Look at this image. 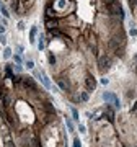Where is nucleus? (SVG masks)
Returning a JSON list of instances; mask_svg holds the SVG:
<instances>
[{
	"instance_id": "1",
	"label": "nucleus",
	"mask_w": 137,
	"mask_h": 147,
	"mask_svg": "<svg viewBox=\"0 0 137 147\" xmlns=\"http://www.w3.org/2000/svg\"><path fill=\"white\" fill-rule=\"evenodd\" d=\"M103 100L108 101V103H113V105H114V108H121L118 96L114 93H111V92H105V93H103Z\"/></svg>"
},
{
	"instance_id": "2",
	"label": "nucleus",
	"mask_w": 137,
	"mask_h": 147,
	"mask_svg": "<svg viewBox=\"0 0 137 147\" xmlns=\"http://www.w3.org/2000/svg\"><path fill=\"white\" fill-rule=\"evenodd\" d=\"M111 67V61H109V57L108 56H101L100 57V70L101 72H106V69H109Z\"/></svg>"
},
{
	"instance_id": "3",
	"label": "nucleus",
	"mask_w": 137,
	"mask_h": 147,
	"mask_svg": "<svg viewBox=\"0 0 137 147\" xmlns=\"http://www.w3.org/2000/svg\"><path fill=\"white\" fill-rule=\"evenodd\" d=\"M39 82L44 85V88H46V90L52 88V84H51V80H49V77L46 75V72H44V70H41V79H39Z\"/></svg>"
},
{
	"instance_id": "4",
	"label": "nucleus",
	"mask_w": 137,
	"mask_h": 147,
	"mask_svg": "<svg viewBox=\"0 0 137 147\" xmlns=\"http://www.w3.org/2000/svg\"><path fill=\"white\" fill-rule=\"evenodd\" d=\"M85 85H87V90H95V87H96V80L88 74V75H87V79H85Z\"/></svg>"
},
{
	"instance_id": "5",
	"label": "nucleus",
	"mask_w": 137,
	"mask_h": 147,
	"mask_svg": "<svg viewBox=\"0 0 137 147\" xmlns=\"http://www.w3.org/2000/svg\"><path fill=\"white\" fill-rule=\"evenodd\" d=\"M46 26H48V30H56V28H59V20L57 18H46Z\"/></svg>"
},
{
	"instance_id": "6",
	"label": "nucleus",
	"mask_w": 137,
	"mask_h": 147,
	"mask_svg": "<svg viewBox=\"0 0 137 147\" xmlns=\"http://www.w3.org/2000/svg\"><path fill=\"white\" fill-rule=\"evenodd\" d=\"M11 13H20V0H8Z\"/></svg>"
},
{
	"instance_id": "7",
	"label": "nucleus",
	"mask_w": 137,
	"mask_h": 147,
	"mask_svg": "<svg viewBox=\"0 0 137 147\" xmlns=\"http://www.w3.org/2000/svg\"><path fill=\"white\" fill-rule=\"evenodd\" d=\"M2 56H3V59H5V61H8V59H11V56H13V49H11L10 46H3V51H2Z\"/></svg>"
},
{
	"instance_id": "8",
	"label": "nucleus",
	"mask_w": 137,
	"mask_h": 147,
	"mask_svg": "<svg viewBox=\"0 0 137 147\" xmlns=\"http://www.w3.org/2000/svg\"><path fill=\"white\" fill-rule=\"evenodd\" d=\"M36 39H38V26H31V30H30V42L34 44Z\"/></svg>"
},
{
	"instance_id": "9",
	"label": "nucleus",
	"mask_w": 137,
	"mask_h": 147,
	"mask_svg": "<svg viewBox=\"0 0 137 147\" xmlns=\"http://www.w3.org/2000/svg\"><path fill=\"white\" fill-rule=\"evenodd\" d=\"M0 13H2V16H3V18L10 20L11 13H10V10H8V7H7L5 3H2V5H0Z\"/></svg>"
},
{
	"instance_id": "10",
	"label": "nucleus",
	"mask_w": 137,
	"mask_h": 147,
	"mask_svg": "<svg viewBox=\"0 0 137 147\" xmlns=\"http://www.w3.org/2000/svg\"><path fill=\"white\" fill-rule=\"evenodd\" d=\"M38 39H39L38 41V49L39 51H44L46 49V41H44L46 38H44V34H38Z\"/></svg>"
},
{
	"instance_id": "11",
	"label": "nucleus",
	"mask_w": 137,
	"mask_h": 147,
	"mask_svg": "<svg viewBox=\"0 0 137 147\" xmlns=\"http://www.w3.org/2000/svg\"><path fill=\"white\" fill-rule=\"evenodd\" d=\"M11 59H13V62L15 64H21L23 65V54H16V53H13V56H11Z\"/></svg>"
},
{
	"instance_id": "12",
	"label": "nucleus",
	"mask_w": 137,
	"mask_h": 147,
	"mask_svg": "<svg viewBox=\"0 0 137 147\" xmlns=\"http://www.w3.org/2000/svg\"><path fill=\"white\" fill-rule=\"evenodd\" d=\"M23 67L28 69V70H33V69H34V61H31V59L25 61V62H23Z\"/></svg>"
},
{
	"instance_id": "13",
	"label": "nucleus",
	"mask_w": 137,
	"mask_h": 147,
	"mask_svg": "<svg viewBox=\"0 0 137 147\" xmlns=\"http://www.w3.org/2000/svg\"><path fill=\"white\" fill-rule=\"evenodd\" d=\"M65 124H67V127H68V132H74L75 131V126H74V123H72L70 118H65Z\"/></svg>"
},
{
	"instance_id": "14",
	"label": "nucleus",
	"mask_w": 137,
	"mask_h": 147,
	"mask_svg": "<svg viewBox=\"0 0 137 147\" xmlns=\"http://www.w3.org/2000/svg\"><path fill=\"white\" fill-rule=\"evenodd\" d=\"M25 28H26V23H25V20H18V21H16V30H18V31H23Z\"/></svg>"
},
{
	"instance_id": "15",
	"label": "nucleus",
	"mask_w": 137,
	"mask_h": 147,
	"mask_svg": "<svg viewBox=\"0 0 137 147\" xmlns=\"http://www.w3.org/2000/svg\"><path fill=\"white\" fill-rule=\"evenodd\" d=\"M48 59H49V64H51V65H56V62H57V59H56L54 53H49V54H48Z\"/></svg>"
},
{
	"instance_id": "16",
	"label": "nucleus",
	"mask_w": 137,
	"mask_h": 147,
	"mask_svg": "<svg viewBox=\"0 0 137 147\" xmlns=\"http://www.w3.org/2000/svg\"><path fill=\"white\" fill-rule=\"evenodd\" d=\"M23 69H25V67H23L21 64H13V70H15L16 74H21V72H23Z\"/></svg>"
},
{
	"instance_id": "17",
	"label": "nucleus",
	"mask_w": 137,
	"mask_h": 147,
	"mask_svg": "<svg viewBox=\"0 0 137 147\" xmlns=\"http://www.w3.org/2000/svg\"><path fill=\"white\" fill-rule=\"evenodd\" d=\"M88 98H90L88 92H82V93H80V100L82 101H88Z\"/></svg>"
},
{
	"instance_id": "18",
	"label": "nucleus",
	"mask_w": 137,
	"mask_h": 147,
	"mask_svg": "<svg viewBox=\"0 0 137 147\" xmlns=\"http://www.w3.org/2000/svg\"><path fill=\"white\" fill-rule=\"evenodd\" d=\"M129 36H132V38L137 36V28H136V26H131V28H129Z\"/></svg>"
},
{
	"instance_id": "19",
	"label": "nucleus",
	"mask_w": 137,
	"mask_h": 147,
	"mask_svg": "<svg viewBox=\"0 0 137 147\" xmlns=\"http://www.w3.org/2000/svg\"><path fill=\"white\" fill-rule=\"evenodd\" d=\"M15 51H16V54H23V53H25V47L21 46V44H16V46H15Z\"/></svg>"
},
{
	"instance_id": "20",
	"label": "nucleus",
	"mask_w": 137,
	"mask_h": 147,
	"mask_svg": "<svg viewBox=\"0 0 137 147\" xmlns=\"http://www.w3.org/2000/svg\"><path fill=\"white\" fill-rule=\"evenodd\" d=\"M33 75H34V79H36V80H39V79H41V70L33 69Z\"/></svg>"
},
{
	"instance_id": "21",
	"label": "nucleus",
	"mask_w": 137,
	"mask_h": 147,
	"mask_svg": "<svg viewBox=\"0 0 137 147\" xmlns=\"http://www.w3.org/2000/svg\"><path fill=\"white\" fill-rule=\"evenodd\" d=\"M72 118H74V121H79V111L75 110V108H72Z\"/></svg>"
},
{
	"instance_id": "22",
	"label": "nucleus",
	"mask_w": 137,
	"mask_h": 147,
	"mask_svg": "<svg viewBox=\"0 0 137 147\" xmlns=\"http://www.w3.org/2000/svg\"><path fill=\"white\" fill-rule=\"evenodd\" d=\"M0 44L7 46V36H5V34H0Z\"/></svg>"
},
{
	"instance_id": "23",
	"label": "nucleus",
	"mask_w": 137,
	"mask_h": 147,
	"mask_svg": "<svg viewBox=\"0 0 137 147\" xmlns=\"http://www.w3.org/2000/svg\"><path fill=\"white\" fill-rule=\"evenodd\" d=\"M5 31H7V26L3 23H0V34H5Z\"/></svg>"
},
{
	"instance_id": "24",
	"label": "nucleus",
	"mask_w": 137,
	"mask_h": 147,
	"mask_svg": "<svg viewBox=\"0 0 137 147\" xmlns=\"http://www.w3.org/2000/svg\"><path fill=\"white\" fill-rule=\"evenodd\" d=\"M74 147H82V144H80L79 139H74Z\"/></svg>"
},
{
	"instance_id": "25",
	"label": "nucleus",
	"mask_w": 137,
	"mask_h": 147,
	"mask_svg": "<svg viewBox=\"0 0 137 147\" xmlns=\"http://www.w3.org/2000/svg\"><path fill=\"white\" fill-rule=\"evenodd\" d=\"M101 84H103V85H108V84H109V79L103 77V79H101Z\"/></svg>"
},
{
	"instance_id": "26",
	"label": "nucleus",
	"mask_w": 137,
	"mask_h": 147,
	"mask_svg": "<svg viewBox=\"0 0 137 147\" xmlns=\"http://www.w3.org/2000/svg\"><path fill=\"white\" fill-rule=\"evenodd\" d=\"M79 129H80V132H82V134H85V126H80Z\"/></svg>"
},
{
	"instance_id": "27",
	"label": "nucleus",
	"mask_w": 137,
	"mask_h": 147,
	"mask_svg": "<svg viewBox=\"0 0 137 147\" xmlns=\"http://www.w3.org/2000/svg\"><path fill=\"white\" fill-rule=\"evenodd\" d=\"M136 110H137V101L134 103V106H132V111H136Z\"/></svg>"
},
{
	"instance_id": "28",
	"label": "nucleus",
	"mask_w": 137,
	"mask_h": 147,
	"mask_svg": "<svg viewBox=\"0 0 137 147\" xmlns=\"http://www.w3.org/2000/svg\"><path fill=\"white\" fill-rule=\"evenodd\" d=\"M134 62H137V54H136V56H134Z\"/></svg>"
}]
</instances>
